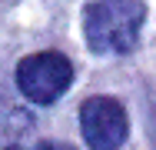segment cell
<instances>
[{
    "mask_svg": "<svg viewBox=\"0 0 156 150\" xmlns=\"http://www.w3.org/2000/svg\"><path fill=\"white\" fill-rule=\"evenodd\" d=\"M73 80V63L57 50L30 54L17 63V90L33 103H53Z\"/></svg>",
    "mask_w": 156,
    "mask_h": 150,
    "instance_id": "obj_2",
    "label": "cell"
},
{
    "mask_svg": "<svg viewBox=\"0 0 156 150\" xmlns=\"http://www.w3.org/2000/svg\"><path fill=\"white\" fill-rule=\"evenodd\" d=\"M0 150H43L33 114L3 87H0Z\"/></svg>",
    "mask_w": 156,
    "mask_h": 150,
    "instance_id": "obj_4",
    "label": "cell"
},
{
    "mask_svg": "<svg viewBox=\"0 0 156 150\" xmlns=\"http://www.w3.org/2000/svg\"><path fill=\"white\" fill-rule=\"evenodd\" d=\"M146 20L143 3H87L83 33L93 54H126L136 47V33Z\"/></svg>",
    "mask_w": 156,
    "mask_h": 150,
    "instance_id": "obj_1",
    "label": "cell"
},
{
    "mask_svg": "<svg viewBox=\"0 0 156 150\" xmlns=\"http://www.w3.org/2000/svg\"><path fill=\"white\" fill-rule=\"evenodd\" d=\"M80 130L90 150H120L126 140V110L113 97H87L80 107Z\"/></svg>",
    "mask_w": 156,
    "mask_h": 150,
    "instance_id": "obj_3",
    "label": "cell"
},
{
    "mask_svg": "<svg viewBox=\"0 0 156 150\" xmlns=\"http://www.w3.org/2000/svg\"><path fill=\"white\" fill-rule=\"evenodd\" d=\"M43 150H73V147H66V144H57V140H43Z\"/></svg>",
    "mask_w": 156,
    "mask_h": 150,
    "instance_id": "obj_5",
    "label": "cell"
}]
</instances>
